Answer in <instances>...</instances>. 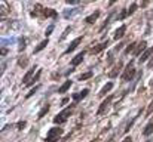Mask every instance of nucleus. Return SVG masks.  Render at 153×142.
Returning <instances> with one entry per match:
<instances>
[{"instance_id":"obj_1","label":"nucleus","mask_w":153,"mask_h":142,"mask_svg":"<svg viewBox=\"0 0 153 142\" xmlns=\"http://www.w3.org/2000/svg\"><path fill=\"white\" fill-rule=\"evenodd\" d=\"M31 16H40V18H53L56 19L58 18V13L53 10V9H48V7H43L42 4H36L34 6V10L31 12Z\"/></svg>"},{"instance_id":"obj_2","label":"nucleus","mask_w":153,"mask_h":142,"mask_svg":"<svg viewBox=\"0 0 153 142\" xmlns=\"http://www.w3.org/2000/svg\"><path fill=\"white\" fill-rule=\"evenodd\" d=\"M73 110H74V105H70V107L64 108L61 113H58V114L55 116L53 123H55V124H62V123H65V121H67V118L73 114Z\"/></svg>"},{"instance_id":"obj_3","label":"nucleus","mask_w":153,"mask_h":142,"mask_svg":"<svg viewBox=\"0 0 153 142\" xmlns=\"http://www.w3.org/2000/svg\"><path fill=\"white\" fill-rule=\"evenodd\" d=\"M134 76H135L134 61H129V62L126 64V67H125V70H123V73H122L120 79H122L123 82H129V80H132V79H134Z\"/></svg>"},{"instance_id":"obj_4","label":"nucleus","mask_w":153,"mask_h":142,"mask_svg":"<svg viewBox=\"0 0 153 142\" xmlns=\"http://www.w3.org/2000/svg\"><path fill=\"white\" fill-rule=\"evenodd\" d=\"M62 133H64V130L61 127H52L49 129V133L46 136V142H56L62 136Z\"/></svg>"},{"instance_id":"obj_5","label":"nucleus","mask_w":153,"mask_h":142,"mask_svg":"<svg viewBox=\"0 0 153 142\" xmlns=\"http://www.w3.org/2000/svg\"><path fill=\"white\" fill-rule=\"evenodd\" d=\"M111 101H113V95H110L108 98H105L104 101L101 102V105H100V108L97 110V116H102L105 111H107V108L110 107V104H111Z\"/></svg>"},{"instance_id":"obj_6","label":"nucleus","mask_w":153,"mask_h":142,"mask_svg":"<svg viewBox=\"0 0 153 142\" xmlns=\"http://www.w3.org/2000/svg\"><path fill=\"white\" fill-rule=\"evenodd\" d=\"M137 9H138V4H137V3H132V4L129 6V9H128V10H122L123 13L117 15V16H116V19H117V21H120V19H125L126 16H131V15H132V13H134Z\"/></svg>"},{"instance_id":"obj_7","label":"nucleus","mask_w":153,"mask_h":142,"mask_svg":"<svg viewBox=\"0 0 153 142\" xmlns=\"http://www.w3.org/2000/svg\"><path fill=\"white\" fill-rule=\"evenodd\" d=\"M37 70V65H33L28 71H27V74L24 76V79H22V83H24V86H27L31 80H33V77H34V71Z\"/></svg>"},{"instance_id":"obj_8","label":"nucleus","mask_w":153,"mask_h":142,"mask_svg":"<svg viewBox=\"0 0 153 142\" xmlns=\"http://www.w3.org/2000/svg\"><path fill=\"white\" fill-rule=\"evenodd\" d=\"M126 28H128V27H126L125 24H123V25H120V27H119V28L114 31V36H113V39H114V40H119V39H122V37L125 36V33H126Z\"/></svg>"},{"instance_id":"obj_9","label":"nucleus","mask_w":153,"mask_h":142,"mask_svg":"<svg viewBox=\"0 0 153 142\" xmlns=\"http://www.w3.org/2000/svg\"><path fill=\"white\" fill-rule=\"evenodd\" d=\"M122 65H123V64H122V61H117V64H116V65L113 67V70L108 73V77H110V79H114V77H117L119 71L122 70Z\"/></svg>"},{"instance_id":"obj_10","label":"nucleus","mask_w":153,"mask_h":142,"mask_svg":"<svg viewBox=\"0 0 153 142\" xmlns=\"http://www.w3.org/2000/svg\"><path fill=\"white\" fill-rule=\"evenodd\" d=\"M100 15H101V12L97 9L92 15H89V16H86V18H85V24H89V25H91V24H94V22L98 19V16H100Z\"/></svg>"},{"instance_id":"obj_11","label":"nucleus","mask_w":153,"mask_h":142,"mask_svg":"<svg viewBox=\"0 0 153 142\" xmlns=\"http://www.w3.org/2000/svg\"><path fill=\"white\" fill-rule=\"evenodd\" d=\"M153 53V46L152 47H147L143 53H141V56H140V59H138V62L140 64H144V61H147L149 58H150V55Z\"/></svg>"},{"instance_id":"obj_12","label":"nucleus","mask_w":153,"mask_h":142,"mask_svg":"<svg viewBox=\"0 0 153 142\" xmlns=\"http://www.w3.org/2000/svg\"><path fill=\"white\" fill-rule=\"evenodd\" d=\"M80 43H82V37H77V39H74V40H73V42L70 43V46L65 49V53H71V52H73V50H74L76 47L79 46Z\"/></svg>"},{"instance_id":"obj_13","label":"nucleus","mask_w":153,"mask_h":142,"mask_svg":"<svg viewBox=\"0 0 153 142\" xmlns=\"http://www.w3.org/2000/svg\"><path fill=\"white\" fill-rule=\"evenodd\" d=\"M83 58H85V50L83 52H80V53H77L74 58H73V61L70 62L73 67H77L79 64H82V61H83Z\"/></svg>"},{"instance_id":"obj_14","label":"nucleus","mask_w":153,"mask_h":142,"mask_svg":"<svg viewBox=\"0 0 153 142\" xmlns=\"http://www.w3.org/2000/svg\"><path fill=\"white\" fill-rule=\"evenodd\" d=\"M89 93V89H83V90H80L79 93H74L73 95V101H76V102H79V101H82L83 98H86Z\"/></svg>"},{"instance_id":"obj_15","label":"nucleus","mask_w":153,"mask_h":142,"mask_svg":"<svg viewBox=\"0 0 153 142\" xmlns=\"http://www.w3.org/2000/svg\"><path fill=\"white\" fill-rule=\"evenodd\" d=\"M108 46V40L107 42H104V43H100V45H97V46H94L92 49H91V53L92 55H95V53H100V52H102L105 47Z\"/></svg>"},{"instance_id":"obj_16","label":"nucleus","mask_w":153,"mask_h":142,"mask_svg":"<svg viewBox=\"0 0 153 142\" xmlns=\"http://www.w3.org/2000/svg\"><path fill=\"white\" fill-rule=\"evenodd\" d=\"M147 49V42L146 40H141L138 45H137V47H135V50H134V55H140L141 52H144Z\"/></svg>"},{"instance_id":"obj_17","label":"nucleus","mask_w":153,"mask_h":142,"mask_svg":"<svg viewBox=\"0 0 153 142\" xmlns=\"http://www.w3.org/2000/svg\"><path fill=\"white\" fill-rule=\"evenodd\" d=\"M141 113H143V110H140V111H138V113H137V116H134V117H132V118H131V120H129V121H128V124H126V126H125V130H123V132H125V133H128V132H129V130H131V127H132V124H134V123H135V120H137V118H138V116H140V114H141Z\"/></svg>"},{"instance_id":"obj_18","label":"nucleus","mask_w":153,"mask_h":142,"mask_svg":"<svg viewBox=\"0 0 153 142\" xmlns=\"http://www.w3.org/2000/svg\"><path fill=\"white\" fill-rule=\"evenodd\" d=\"M113 86H114V85H113V83H111V82H108V83H105V85H104V88H102L101 90H100V93H98V96H105V95L108 93V92H110V90H111V89H113Z\"/></svg>"},{"instance_id":"obj_19","label":"nucleus","mask_w":153,"mask_h":142,"mask_svg":"<svg viewBox=\"0 0 153 142\" xmlns=\"http://www.w3.org/2000/svg\"><path fill=\"white\" fill-rule=\"evenodd\" d=\"M153 133V118L146 124V127H144V130H143V135L144 136H150Z\"/></svg>"},{"instance_id":"obj_20","label":"nucleus","mask_w":153,"mask_h":142,"mask_svg":"<svg viewBox=\"0 0 153 142\" xmlns=\"http://www.w3.org/2000/svg\"><path fill=\"white\" fill-rule=\"evenodd\" d=\"M71 83H73L71 80H67V82H65V83H64V85H62V86H61L59 89H58V92H59V93H65V92H67V90L70 89Z\"/></svg>"},{"instance_id":"obj_21","label":"nucleus","mask_w":153,"mask_h":142,"mask_svg":"<svg viewBox=\"0 0 153 142\" xmlns=\"http://www.w3.org/2000/svg\"><path fill=\"white\" fill-rule=\"evenodd\" d=\"M48 43H49V42H48V39H45V40H42V42H40V43L37 45V47L34 49V53H37V52H40V50H43L45 47L48 46Z\"/></svg>"},{"instance_id":"obj_22","label":"nucleus","mask_w":153,"mask_h":142,"mask_svg":"<svg viewBox=\"0 0 153 142\" xmlns=\"http://www.w3.org/2000/svg\"><path fill=\"white\" fill-rule=\"evenodd\" d=\"M40 76H42V70H37V74H36V76H34V77H33V80H31V82H30V83H28V85H27V88H30V86H33V85H36V83H37V80H39V77H40Z\"/></svg>"},{"instance_id":"obj_23","label":"nucleus","mask_w":153,"mask_h":142,"mask_svg":"<svg viewBox=\"0 0 153 142\" xmlns=\"http://www.w3.org/2000/svg\"><path fill=\"white\" fill-rule=\"evenodd\" d=\"M24 49H25V37H19L18 39V50L24 52Z\"/></svg>"},{"instance_id":"obj_24","label":"nucleus","mask_w":153,"mask_h":142,"mask_svg":"<svg viewBox=\"0 0 153 142\" xmlns=\"http://www.w3.org/2000/svg\"><path fill=\"white\" fill-rule=\"evenodd\" d=\"M137 45H138V43H135V42H132V43H129V45H128V47L125 49V53H126V55H129L131 52L134 53V50H135V47H137Z\"/></svg>"},{"instance_id":"obj_25","label":"nucleus","mask_w":153,"mask_h":142,"mask_svg":"<svg viewBox=\"0 0 153 142\" xmlns=\"http://www.w3.org/2000/svg\"><path fill=\"white\" fill-rule=\"evenodd\" d=\"M92 76H94V73H92V71H88V73L80 74V76H79V80H80V82H82V80H88V79H91Z\"/></svg>"},{"instance_id":"obj_26","label":"nucleus","mask_w":153,"mask_h":142,"mask_svg":"<svg viewBox=\"0 0 153 142\" xmlns=\"http://www.w3.org/2000/svg\"><path fill=\"white\" fill-rule=\"evenodd\" d=\"M49 108H51V105H49V104H48V105H45V107H43V110H42V111L37 114V118H42V117H45V116H46V113L49 111Z\"/></svg>"},{"instance_id":"obj_27","label":"nucleus","mask_w":153,"mask_h":142,"mask_svg":"<svg viewBox=\"0 0 153 142\" xmlns=\"http://www.w3.org/2000/svg\"><path fill=\"white\" fill-rule=\"evenodd\" d=\"M28 64V59H27V56H21L19 59H18V65L19 67H22V68H25V65Z\"/></svg>"},{"instance_id":"obj_28","label":"nucleus","mask_w":153,"mask_h":142,"mask_svg":"<svg viewBox=\"0 0 153 142\" xmlns=\"http://www.w3.org/2000/svg\"><path fill=\"white\" fill-rule=\"evenodd\" d=\"M79 12V9H73V10H64V18H70L71 15H74V13H77Z\"/></svg>"},{"instance_id":"obj_29","label":"nucleus","mask_w":153,"mask_h":142,"mask_svg":"<svg viewBox=\"0 0 153 142\" xmlns=\"http://www.w3.org/2000/svg\"><path fill=\"white\" fill-rule=\"evenodd\" d=\"M39 88H40V85H37V86H34V88H33V89H31V90H30L28 93L25 95V98H31L33 95H34V93H36V92H37V90H39Z\"/></svg>"},{"instance_id":"obj_30","label":"nucleus","mask_w":153,"mask_h":142,"mask_svg":"<svg viewBox=\"0 0 153 142\" xmlns=\"http://www.w3.org/2000/svg\"><path fill=\"white\" fill-rule=\"evenodd\" d=\"M53 28H55V25H53V24H52V25H49V27L46 28V31H45V36H46V37H49V36H51V34H52V31H53Z\"/></svg>"},{"instance_id":"obj_31","label":"nucleus","mask_w":153,"mask_h":142,"mask_svg":"<svg viewBox=\"0 0 153 142\" xmlns=\"http://www.w3.org/2000/svg\"><path fill=\"white\" fill-rule=\"evenodd\" d=\"M25 126H27V123H25L24 120H21V121H18V124H16V129H18V130H22Z\"/></svg>"},{"instance_id":"obj_32","label":"nucleus","mask_w":153,"mask_h":142,"mask_svg":"<svg viewBox=\"0 0 153 142\" xmlns=\"http://www.w3.org/2000/svg\"><path fill=\"white\" fill-rule=\"evenodd\" d=\"M70 30H71V27H67V28H65V31H64V33H62V36H61V40H62V39H65V36H67V33H68Z\"/></svg>"},{"instance_id":"obj_33","label":"nucleus","mask_w":153,"mask_h":142,"mask_svg":"<svg viewBox=\"0 0 153 142\" xmlns=\"http://www.w3.org/2000/svg\"><path fill=\"white\" fill-rule=\"evenodd\" d=\"M65 1H67L68 4H77V3H79L80 0H65Z\"/></svg>"},{"instance_id":"obj_34","label":"nucleus","mask_w":153,"mask_h":142,"mask_svg":"<svg viewBox=\"0 0 153 142\" xmlns=\"http://www.w3.org/2000/svg\"><path fill=\"white\" fill-rule=\"evenodd\" d=\"M122 142H132V138H131V136H126V138H125Z\"/></svg>"},{"instance_id":"obj_35","label":"nucleus","mask_w":153,"mask_h":142,"mask_svg":"<svg viewBox=\"0 0 153 142\" xmlns=\"http://www.w3.org/2000/svg\"><path fill=\"white\" fill-rule=\"evenodd\" d=\"M123 46V45H122V43H120V45H117V46L114 47V52H117V50H120V47Z\"/></svg>"},{"instance_id":"obj_36","label":"nucleus","mask_w":153,"mask_h":142,"mask_svg":"<svg viewBox=\"0 0 153 142\" xmlns=\"http://www.w3.org/2000/svg\"><path fill=\"white\" fill-rule=\"evenodd\" d=\"M67 102H68V99H67V98H64V99H62V101H61V105H65V104H67Z\"/></svg>"},{"instance_id":"obj_37","label":"nucleus","mask_w":153,"mask_h":142,"mask_svg":"<svg viewBox=\"0 0 153 142\" xmlns=\"http://www.w3.org/2000/svg\"><path fill=\"white\" fill-rule=\"evenodd\" d=\"M116 1H117V0H108V6H113Z\"/></svg>"},{"instance_id":"obj_38","label":"nucleus","mask_w":153,"mask_h":142,"mask_svg":"<svg viewBox=\"0 0 153 142\" xmlns=\"http://www.w3.org/2000/svg\"><path fill=\"white\" fill-rule=\"evenodd\" d=\"M88 1H94V0H88Z\"/></svg>"}]
</instances>
